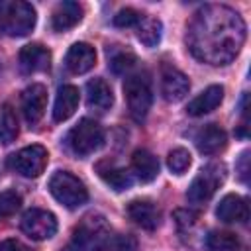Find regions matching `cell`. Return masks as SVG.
Returning a JSON list of instances; mask_svg holds the SVG:
<instances>
[{"label":"cell","mask_w":251,"mask_h":251,"mask_svg":"<svg viewBox=\"0 0 251 251\" xmlns=\"http://www.w3.org/2000/svg\"><path fill=\"white\" fill-rule=\"evenodd\" d=\"M190 53L208 65H227L245 41V22L229 6L208 4L200 8L186 33Z\"/></svg>","instance_id":"obj_1"},{"label":"cell","mask_w":251,"mask_h":251,"mask_svg":"<svg viewBox=\"0 0 251 251\" xmlns=\"http://www.w3.org/2000/svg\"><path fill=\"white\" fill-rule=\"evenodd\" d=\"M35 20H37V16L29 2L0 0V31L2 33L10 35V37H24L33 29Z\"/></svg>","instance_id":"obj_2"},{"label":"cell","mask_w":251,"mask_h":251,"mask_svg":"<svg viewBox=\"0 0 251 251\" xmlns=\"http://www.w3.org/2000/svg\"><path fill=\"white\" fill-rule=\"evenodd\" d=\"M49 192L53 194V198L63 204L65 208H78L88 200V190L84 186V182L75 176L69 171H57L51 178H49Z\"/></svg>","instance_id":"obj_3"},{"label":"cell","mask_w":251,"mask_h":251,"mask_svg":"<svg viewBox=\"0 0 251 251\" xmlns=\"http://www.w3.org/2000/svg\"><path fill=\"white\" fill-rule=\"evenodd\" d=\"M124 96L127 102V110L129 116L135 122H143L151 110V102H153V92H151V82L147 78V75L135 73L129 75L124 82Z\"/></svg>","instance_id":"obj_4"},{"label":"cell","mask_w":251,"mask_h":251,"mask_svg":"<svg viewBox=\"0 0 251 251\" xmlns=\"http://www.w3.org/2000/svg\"><path fill=\"white\" fill-rule=\"evenodd\" d=\"M67 143L71 151L78 157L92 155L104 145V129L100 127L98 122L90 118H82L67 135Z\"/></svg>","instance_id":"obj_5"},{"label":"cell","mask_w":251,"mask_h":251,"mask_svg":"<svg viewBox=\"0 0 251 251\" xmlns=\"http://www.w3.org/2000/svg\"><path fill=\"white\" fill-rule=\"evenodd\" d=\"M224 176H226V171L222 165H208L206 169H202L188 186V192H186L188 202L192 204L208 202L216 194V190L222 186Z\"/></svg>","instance_id":"obj_6"},{"label":"cell","mask_w":251,"mask_h":251,"mask_svg":"<svg viewBox=\"0 0 251 251\" xmlns=\"http://www.w3.org/2000/svg\"><path fill=\"white\" fill-rule=\"evenodd\" d=\"M47 161H49V153L43 145H27V147L20 149L18 153L10 155L8 167L12 171L20 173L22 176L35 178L45 171Z\"/></svg>","instance_id":"obj_7"},{"label":"cell","mask_w":251,"mask_h":251,"mask_svg":"<svg viewBox=\"0 0 251 251\" xmlns=\"http://www.w3.org/2000/svg\"><path fill=\"white\" fill-rule=\"evenodd\" d=\"M22 231L35 241H45L55 235L57 231V218L41 208H31L22 216Z\"/></svg>","instance_id":"obj_8"},{"label":"cell","mask_w":251,"mask_h":251,"mask_svg":"<svg viewBox=\"0 0 251 251\" xmlns=\"http://www.w3.org/2000/svg\"><path fill=\"white\" fill-rule=\"evenodd\" d=\"M106 235H108V224L104 216H98V214L86 216L73 231V247L76 251L86 249V247L94 249Z\"/></svg>","instance_id":"obj_9"},{"label":"cell","mask_w":251,"mask_h":251,"mask_svg":"<svg viewBox=\"0 0 251 251\" xmlns=\"http://www.w3.org/2000/svg\"><path fill=\"white\" fill-rule=\"evenodd\" d=\"M188 88H190V82L182 71H178L171 65L163 67V71H161V94L167 102H180L188 94Z\"/></svg>","instance_id":"obj_10"},{"label":"cell","mask_w":251,"mask_h":251,"mask_svg":"<svg viewBox=\"0 0 251 251\" xmlns=\"http://www.w3.org/2000/svg\"><path fill=\"white\" fill-rule=\"evenodd\" d=\"M47 108V88L39 82L29 84L22 92V112L27 124H37Z\"/></svg>","instance_id":"obj_11"},{"label":"cell","mask_w":251,"mask_h":251,"mask_svg":"<svg viewBox=\"0 0 251 251\" xmlns=\"http://www.w3.org/2000/svg\"><path fill=\"white\" fill-rule=\"evenodd\" d=\"M96 65V51L90 43H75L69 47L65 57V67L73 75H84Z\"/></svg>","instance_id":"obj_12"},{"label":"cell","mask_w":251,"mask_h":251,"mask_svg":"<svg viewBox=\"0 0 251 251\" xmlns=\"http://www.w3.org/2000/svg\"><path fill=\"white\" fill-rule=\"evenodd\" d=\"M216 216L226 224H245L249 220V204L239 194H226L216 208Z\"/></svg>","instance_id":"obj_13"},{"label":"cell","mask_w":251,"mask_h":251,"mask_svg":"<svg viewBox=\"0 0 251 251\" xmlns=\"http://www.w3.org/2000/svg\"><path fill=\"white\" fill-rule=\"evenodd\" d=\"M49 63H51V53L41 43L24 45L22 51H20V67L27 75L47 71L49 69Z\"/></svg>","instance_id":"obj_14"},{"label":"cell","mask_w":251,"mask_h":251,"mask_svg":"<svg viewBox=\"0 0 251 251\" xmlns=\"http://www.w3.org/2000/svg\"><path fill=\"white\" fill-rule=\"evenodd\" d=\"M127 216L143 229H155L161 222V212L159 208L151 202V200H143V198H137V200H131L127 204Z\"/></svg>","instance_id":"obj_15"},{"label":"cell","mask_w":251,"mask_h":251,"mask_svg":"<svg viewBox=\"0 0 251 251\" xmlns=\"http://www.w3.org/2000/svg\"><path fill=\"white\" fill-rule=\"evenodd\" d=\"M226 145H227V135L216 124H208L196 133V147L204 155H216L222 149H226Z\"/></svg>","instance_id":"obj_16"},{"label":"cell","mask_w":251,"mask_h":251,"mask_svg":"<svg viewBox=\"0 0 251 251\" xmlns=\"http://www.w3.org/2000/svg\"><path fill=\"white\" fill-rule=\"evenodd\" d=\"M222 100H224V86L212 84V86H208L204 92H200L194 100L188 102L186 112H188L190 116L198 118V116H204V114L214 112V110L222 104Z\"/></svg>","instance_id":"obj_17"},{"label":"cell","mask_w":251,"mask_h":251,"mask_svg":"<svg viewBox=\"0 0 251 251\" xmlns=\"http://www.w3.org/2000/svg\"><path fill=\"white\" fill-rule=\"evenodd\" d=\"M82 6L78 2H61L57 4V8L53 10V16H51V25L55 31H67L71 27H75L80 20H82Z\"/></svg>","instance_id":"obj_18"},{"label":"cell","mask_w":251,"mask_h":251,"mask_svg":"<svg viewBox=\"0 0 251 251\" xmlns=\"http://www.w3.org/2000/svg\"><path fill=\"white\" fill-rule=\"evenodd\" d=\"M114 104V94L104 78H92L86 82V106L96 112H106Z\"/></svg>","instance_id":"obj_19"},{"label":"cell","mask_w":251,"mask_h":251,"mask_svg":"<svg viewBox=\"0 0 251 251\" xmlns=\"http://www.w3.org/2000/svg\"><path fill=\"white\" fill-rule=\"evenodd\" d=\"M78 100H80V94H78L76 86H73V84L61 86L57 92L55 104H53V120L55 122L69 120L75 114V110L78 108Z\"/></svg>","instance_id":"obj_20"},{"label":"cell","mask_w":251,"mask_h":251,"mask_svg":"<svg viewBox=\"0 0 251 251\" xmlns=\"http://www.w3.org/2000/svg\"><path fill=\"white\" fill-rule=\"evenodd\" d=\"M131 171L141 182H151L159 175V161L147 149H135L131 155Z\"/></svg>","instance_id":"obj_21"},{"label":"cell","mask_w":251,"mask_h":251,"mask_svg":"<svg viewBox=\"0 0 251 251\" xmlns=\"http://www.w3.org/2000/svg\"><path fill=\"white\" fill-rule=\"evenodd\" d=\"M96 171H98L100 178H102L110 188H114L116 192L127 190V188L131 186V175H129L126 169L116 167V165H114V163H110V161L100 163V165L96 167Z\"/></svg>","instance_id":"obj_22"},{"label":"cell","mask_w":251,"mask_h":251,"mask_svg":"<svg viewBox=\"0 0 251 251\" xmlns=\"http://www.w3.org/2000/svg\"><path fill=\"white\" fill-rule=\"evenodd\" d=\"M18 116L12 108V104H4L2 106V112H0V141L4 145H10L12 141H16L18 137Z\"/></svg>","instance_id":"obj_23"},{"label":"cell","mask_w":251,"mask_h":251,"mask_svg":"<svg viewBox=\"0 0 251 251\" xmlns=\"http://www.w3.org/2000/svg\"><path fill=\"white\" fill-rule=\"evenodd\" d=\"M161 31H163V25L157 18L143 16L141 22L137 24V39L145 47H155L161 41Z\"/></svg>","instance_id":"obj_24"},{"label":"cell","mask_w":251,"mask_h":251,"mask_svg":"<svg viewBox=\"0 0 251 251\" xmlns=\"http://www.w3.org/2000/svg\"><path fill=\"white\" fill-rule=\"evenodd\" d=\"M92 251H137V241L129 233H108Z\"/></svg>","instance_id":"obj_25"},{"label":"cell","mask_w":251,"mask_h":251,"mask_svg":"<svg viewBox=\"0 0 251 251\" xmlns=\"http://www.w3.org/2000/svg\"><path fill=\"white\" fill-rule=\"evenodd\" d=\"M208 251H237L239 239L231 231H210L204 239Z\"/></svg>","instance_id":"obj_26"},{"label":"cell","mask_w":251,"mask_h":251,"mask_svg":"<svg viewBox=\"0 0 251 251\" xmlns=\"http://www.w3.org/2000/svg\"><path fill=\"white\" fill-rule=\"evenodd\" d=\"M190 163H192V155H190L188 149H184V147L173 149V151L169 153V157H167V165H169V169H171L175 175L186 173L188 167H190Z\"/></svg>","instance_id":"obj_27"},{"label":"cell","mask_w":251,"mask_h":251,"mask_svg":"<svg viewBox=\"0 0 251 251\" xmlns=\"http://www.w3.org/2000/svg\"><path fill=\"white\" fill-rule=\"evenodd\" d=\"M22 206V196L16 190H4L0 192V218L12 216L20 210Z\"/></svg>","instance_id":"obj_28"},{"label":"cell","mask_w":251,"mask_h":251,"mask_svg":"<svg viewBox=\"0 0 251 251\" xmlns=\"http://www.w3.org/2000/svg\"><path fill=\"white\" fill-rule=\"evenodd\" d=\"M141 18H143V14H139L137 10L124 8V10H120L114 16V25H118V27H131V25H137L141 22Z\"/></svg>","instance_id":"obj_29"},{"label":"cell","mask_w":251,"mask_h":251,"mask_svg":"<svg viewBox=\"0 0 251 251\" xmlns=\"http://www.w3.org/2000/svg\"><path fill=\"white\" fill-rule=\"evenodd\" d=\"M133 63H135L133 53L120 51V53H116V55L110 59V69H112L116 75H122V73H126V71H129V69L133 67Z\"/></svg>","instance_id":"obj_30"},{"label":"cell","mask_w":251,"mask_h":251,"mask_svg":"<svg viewBox=\"0 0 251 251\" xmlns=\"http://www.w3.org/2000/svg\"><path fill=\"white\" fill-rule=\"evenodd\" d=\"M235 169H237V173H239V178H241L243 182H247V176H249V151H243V153L239 155V161H237Z\"/></svg>","instance_id":"obj_31"},{"label":"cell","mask_w":251,"mask_h":251,"mask_svg":"<svg viewBox=\"0 0 251 251\" xmlns=\"http://www.w3.org/2000/svg\"><path fill=\"white\" fill-rule=\"evenodd\" d=\"M175 218H176V224L180 227H188L196 222V214L194 212H188V210H176L175 212Z\"/></svg>","instance_id":"obj_32"},{"label":"cell","mask_w":251,"mask_h":251,"mask_svg":"<svg viewBox=\"0 0 251 251\" xmlns=\"http://www.w3.org/2000/svg\"><path fill=\"white\" fill-rule=\"evenodd\" d=\"M0 251H31V249L18 239H4L0 241Z\"/></svg>","instance_id":"obj_33"}]
</instances>
